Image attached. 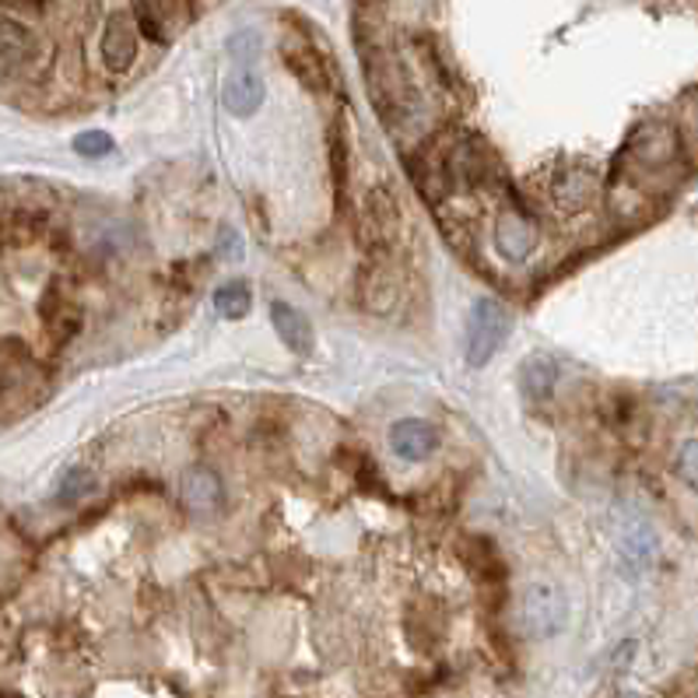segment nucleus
<instances>
[{
	"label": "nucleus",
	"instance_id": "8",
	"mask_svg": "<svg viewBox=\"0 0 698 698\" xmlns=\"http://www.w3.org/2000/svg\"><path fill=\"white\" fill-rule=\"evenodd\" d=\"M138 60V28L127 14H113L103 28V63L109 74H127Z\"/></svg>",
	"mask_w": 698,
	"mask_h": 698
},
{
	"label": "nucleus",
	"instance_id": "23",
	"mask_svg": "<svg viewBox=\"0 0 698 698\" xmlns=\"http://www.w3.org/2000/svg\"><path fill=\"white\" fill-rule=\"evenodd\" d=\"M677 474L688 481V485L698 488V439L685 442L681 446V453H677Z\"/></svg>",
	"mask_w": 698,
	"mask_h": 698
},
{
	"label": "nucleus",
	"instance_id": "17",
	"mask_svg": "<svg viewBox=\"0 0 698 698\" xmlns=\"http://www.w3.org/2000/svg\"><path fill=\"white\" fill-rule=\"evenodd\" d=\"M285 63H288V71L303 81L306 88L312 92H327V81H330V71H327V63L320 54H312L309 46H292L288 54H285Z\"/></svg>",
	"mask_w": 698,
	"mask_h": 698
},
{
	"label": "nucleus",
	"instance_id": "3",
	"mask_svg": "<svg viewBox=\"0 0 698 698\" xmlns=\"http://www.w3.org/2000/svg\"><path fill=\"white\" fill-rule=\"evenodd\" d=\"M596 193H601V176L590 165H565L547 182V201L561 218H576V214L590 211Z\"/></svg>",
	"mask_w": 698,
	"mask_h": 698
},
{
	"label": "nucleus",
	"instance_id": "18",
	"mask_svg": "<svg viewBox=\"0 0 698 698\" xmlns=\"http://www.w3.org/2000/svg\"><path fill=\"white\" fill-rule=\"evenodd\" d=\"M253 306V292H249L246 281H225V285L214 292V309H218L225 320H242Z\"/></svg>",
	"mask_w": 698,
	"mask_h": 698
},
{
	"label": "nucleus",
	"instance_id": "5",
	"mask_svg": "<svg viewBox=\"0 0 698 698\" xmlns=\"http://www.w3.org/2000/svg\"><path fill=\"white\" fill-rule=\"evenodd\" d=\"M401 295H404V281L401 271L393 268L387 253H372L365 260V268L358 271V303L362 309L369 312H393L401 306Z\"/></svg>",
	"mask_w": 698,
	"mask_h": 698
},
{
	"label": "nucleus",
	"instance_id": "20",
	"mask_svg": "<svg viewBox=\"0 0 698 698\" xmlns=\"http://www.w3.org/2000/svg\"><path fill=\"white\" fill-rule=\"evenodd\" d=\"M330 173H334L338 197H344V187H347V134H344L341 123L330 127Z\"/></svg>",
	"mask_w": 698,
	"mask_h": 698
},
{
	"label": "nucleus",
	"instance_id": "1",
	"mask_svg": "<svg viewBox=\"0 0 698 698\" xmlns=\"http://www.w3.org/2000/svg\"><path fill=\"white\" fill-rule=\"evenodd\" d=\"M512 327V316L506 312V306L498 298H477L471 309V334H468V365L471 369H481L495 358L498 347L506 344V334Z\"/></svg>",
	"mask_w": 698,
	"mask_h": 698
},
{
	"label": "nucleus",
	"instance_id": "2",
	"mask_svg": "<svg viewBox=\"0 0 698 698\" xmlns=\"http://www.w3.org/2000/svg\"><path fill=\"white\" fill-rule=\"evenodd\" d=\"M523 628L530 639H555L569 622V601L555 583H534L523 593Z\"/></svg>",
	"mask_w": 698,
	"mask_h": 698
},
{
	"label": "nucleus",
	"instance_id": "12",
	"mask_svg": "<svg viewBox=\"0 0 698 698\" xmlns=\"http://www.w3.org/2000/svg\"><path fill=\"white\" fill-rule=\"evenodd\" d=\"M618 552H622V565L628 576H642L646 569L653 565V555H656V537L646 520H631L622 537H618Z\"/></svg>",
	"mask_w": 698,
	"mask_h": 698
},
{
	"label": "nucleus",
	"instance_id": "13",
	"mask_svg": "<svg viewBox=\"0 0 698 698\" xmlns=\"http://www.w3.org/2000/svg\"><path fill=\"white\" fill-rule=\"evenodd\" d=\"M271 323L292 355H312V323L288 303H271Z\"/></svg>",
	"mask_w": 698,
	"mask_h": 698
},
{
	"label": "nucleus",
	"instance_id": "22",
	"mask_svg": "<svg viewBox=\"0 0 698 698\" xmlns=\"http://www.w3.org/2000/svg\"><path fill=\"white\" fill-rule=\"evenodd\" d=\"M92 488H95V481H92L88 471H71V474H63V481H60V498H63V502H78V498L88 495Z\"/></svg>",
	"mask_w": 698,
	"mask_h": 698
},
{
	"label": "nucleus",
	"instance_id": "24",
	"mask_svg": "<svg viewBox=\"0 0 698 698\" xmlns=\"http://www.w3.org/2000/svg\"><path fill=\"white\" fill-rule=\"evenodd\" d=\"M625 698H642V695H625Z\"/></svg>",
	"mask_w": 698,
	"mask_h": 698
},
{
	"label": "nucleus",
	"instance_id": "11",
	"mask_svg": "<svg viewBox=\"0 0 698 698\" xmlns=\"http://www.w3.org/2000/svg\"><path fill=\"white\" fill-rule=\"evenodd\" d=\"M263 78L257 74V68H232L225 85H222V103L232 116H253L263 106Z\"/></svg>",
	"mask_w": 698,
	"mask_h": 698
},
{
	"label": "nucleus",
	"instance_id": "4",
	"mask_svg": "<svg viewBox=\"0 0 698 698\" xmlns=\"http://www.w3.org/2000/svg\"><path fill=\"white\" fill-rule=\"evenodd\" d=\"M365 236L372 242V253H390L404 236V214L401 204H397V193L387 182H376L365 193Z\"/></svg>",
	"mask_w": 698,
	"mask_h": 698
},
{
	"label": "nucleus",
	"instance_id": "7",
	"mask_svg": "<svg viewBox=\"0 0 698 698\" xmlns=\"http://www.w3.org/2000/svg\"><path fill=\"white\" fill-rule=\"evenodd\" d=\"M39 60H43V43L36 39V32L22 22H14L4 11V19H0V63H4V78L14 81L19 74H32Z\"/></svg>",
	"mask_w": 698,
	"mask_h": 698
},
{
	"label": "nucleus",
	"instance_id": "14",
	"mask_svg": "<svg viewBox=\"0 0 698 698\" xmlns=\"http://www.w3.org/2000/svg\"><path fill=\"white\" fill-rule=\"evenodd\" d=\"M460 552H463V561H468V569L481 579V583H488V587L506 583V561L488 537H468Z\"/></svg>",
	"mask_w": 698,
	"mask_h": 698
},
{
	"label": "nucleus",
	"instance_id": "16",
	"mask_svg": "<svg viewBox=\"0 0 698 698\" xmlns=\"http://www.w3.org/2000/svg\"><path fill=\"white\" fill-rule=\"evenodd\" d=\"M520 387H523V393L530 397V401H547V397H552L555 387H558V365L552 358H544V355L527 358L523 369H520Z\"/></svg>",
	"mask_w": 698,
	"mask_h": 698
},
{
	"label": "nucleus",
	"instance_id": "15",
	"mask_svg": "<svg viewBox=\"0 0 698 698\" xmlns=\"http://www.w3.org/2000/svg\"><path fill=\"white\" fill-rule=\"evenodd\" d=\"M182 502H187L190 512H197V517H204V512H214L222 502V481L214 471L208 468H193L182 474Z\"/></svg>",
	"mask_w": 698,
	"mask_h": 698
},
{
	"label": "nucleus",
	"instance_id": "6",
	"mask_svg": "<svg viewBox=\"0 0 698 698\" xmlns=\"http://www.w3.org/2000/svg\"><path fill=\"white\" fill-rule=\"evenodd\" d=\"M541 246V225L530 218V214L506 208L495 222V249L502 253L506 263H527L530 257L537 253Z\"/></svg>",
	"mask_w": 698,
	"mask_h": 698
},
{
	"label": "nucleus",
	"instance_id": "21",
	"mask_svg": "<svg viewBox=\"0 0 698 698\" xmlns=\"http://www.w3.org/2000/svg\"><path fill=\"white\" fill-rule=\"evenodd\" d=\"M74 152L85 155V158H103V155L113 152V138L103 134V130H88V134L74 138Z\"/></svg>",
	"mask_w": 698,
	"mask_h": 698
},
{
	"label": "nucleus",
	"instance_id": "10",
	"mask_svg": "<svg viewBox=\"0 0 698 698\" xmlns=\"http://www.w3.org/2000/svg\"><path fill=\"white\" fill-rule=\"evenodd\" d=\"M390 446L393 453L407 463H422L428 457H436L439 450V431L422 418H401L390 428Z\"/></svg>",
	"mask_w": 698,
	"mask_h": 698
},
{
	"label": "nucleus",
	"instance_id": "19",
	"mask_svg": "<svg viewBox=\"0 0 698 698\" xmlns=\"http://www.w3.org/2000/svg\"><path fill=\"white\" fill-rule=\"evenodd\" d=\"M173 11H179V8H173V4H138V8H130L134 22L141 25V32L152 43L169 39V14Z\"/></svg>",
	"mask_w": 698,
	"mask_h": 698
},
{
	"label": "nucleus",
	"instance_id": "9",
	"mask_svg": "<svg viewBox=\"0 0 698 698\" xmlns=\"http://www.w3.org/2000/svg\"><path fill=\"white\" fill-rule=\"evenodd\" d=\"M39 316H43V327H46L49 341H54L57 347H63L81 330V312H78V306L71 303V298L63 295L60 285L46 288L43 303H39Z\"/></svg>",
	"mask_w": 698,
	"mask_h": 698
}]
</instances>
